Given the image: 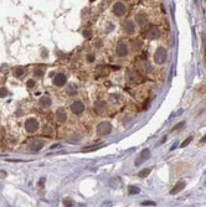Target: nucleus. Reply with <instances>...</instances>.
<instances>
[{
  "mask_svg": "<svg viewBox=\"0 0 206 207\" xmlns=\"http://www.w3.org/2000/svg\"><path fill=\"white\" fill-rule=\"evenodd\" d=\"M168 59V52L164 47H158L154 53V61L158 65H163Z\"/></svg>",
  "mask_w": 206,
  "mask_h": 207,
  "instance_id": "f257e3e1",
  "label": "nucleus"
},
{
  "mask_svg": "<svg viewBox=\"0 0 206 207\" xmlns=\"http://www.w3.org/2000/svg\"><path fill=\"white\" fill-rule=\"evenodd\" d=\"M112 131V124L109 122H102L97 127V133L100 135H108Z\"/></svg>",
  "mask_w": 206,
  "mask_h": 207,
  "instance_id": "f03ea898",
  "label": "nucleus"
},
{
  "mask_svg": "<svg viewBox=\"0 0 206 207\" xmlns=\"http://www.w3.org/2000/svg\"><path fill=\"white\" fill-rule=\"evenodd\" d=\"M129 52V48H128V44L126 41H119L118 45H117V55L119 57H124L128 55Z\"/></svg>",
  "mask_w": 206,
  "mask_h": 207,
  "instance_id": "7ed1b4c3",
  "label": "nucleus"
},
{
  "mask_svg": "<svg viewBox=\"0 0 206 207\" xmlns=\"http://www.w3.org/2000/svg\"><path fill=\"white\" fill-rule=\"evenodd\" d=\"M126 78L129 83H139L142 81V76L135 71H128L126 74Z\"/></svg>",
  "mask_w": 206,
  "mask_h": 207,
  "instance_id": "20e7f679",
  "label": "nucleus"
},
{
  "mask_svg": "<svg viewBox=\"0 0 206 207\" xmlns=\"http://www.w3.org/2000/svg\"><path fill=\"white\" fill-rule=\"evenodd\" d=\"M38 128H39V123L34 118H30L25 122V129L29 133H34V131L38 130Z\"/></svg>",
  "mask_w": 206,
  "mask_h": 207,
  "instance_id": "39448f33",
  "label": "nucleus"
},
{
  "mask_svg": "<svg viewBox=\"0 0 206 207\" xmlns=\"http://www.w3.org/2000/svg\"><path fill=\"white\" fill-rule=\"evenodd\" d=\"M126 5L123 3H121V1H118V3H116L113 5V14L116 15V16H123L126 14Z\"/></svg>",
  "mask_w": 206,
  "mask_h": 207,
  "instance_id": "423d86ee",
  "label": "nucleus"
},
{
  "mask_svg": "<svg viewBox=\"0 0 206 207\" xmlns=\"http://www.w3.org/2000/svg\"><path fill=\"white\" fill-rule=\"evenodd\" d=\"M44 146V142L42 140H40V139H35V140H31L30 143H29V149H30L31 151H39L41 150Z\"/></svg>",
  "mask_w": 206,
  "mask_h": 207,
  "instance_id": "0eeeda50",
  "label": "nucleus"
},
{
  "mask_svg": "<svg viewBox=\"0 0 206 207\" xmlns=\"http://www.w3.org/2000/svg\"><path fill=\"white\" fill-rule=\"evenodd\" d=\"M66 82H67V78L63 73H56L53 77V84L57 87H62L63 84H66Z\"/></svg>",
  "mask_w": 206,
  "mask_h": 207,
  "instance_id": "6e6552de",
  "label": "nucleus"
},
{
  "mask_svg": "<svg viewBox=\"0 0 206 207\" xmlns=\"http://www.w3.org/2000/svg\"><path fill=\"white\" fill-rule=\"evenodd\" d=\"M71 110H72V113H75V114H81L82 112L85 110V104L81 101L73 102L71 104Z\"/></svg>",
  "mask_w": 206,
  "mask_h": 207,
  "instance_id": "1a4fd4ad",
  "label": "nucleus"
},
{
  "mask_svg": "<svg viewBox=\"0 0 206 207\" xmlns=\"http://www.w3.org/2000/svg\"><path fill=\"white\" fill-rule=\"evenodd\" d=\"M159 36H160V30L156 26H151L149 30L147 31V37H148V39L155 40V39H158Z\"/></svg>",
  "mask_w": 206,
  "mask_h": 207,
  "instance_id": "9d476101",
  "label": "nucleus"
},
{
  "mask_svg": "<svg viewBox=\"0 0 206 207\" xmlns=\"http://www.w3.org/2000/svg\"><path fill=\"white\" fill-rule=\"evenodd\" d=\"M149 158H150V150L149 149H144L141 153V155H139V158L137 159V161H135V165H141L142 163H144V161L148 160Z\"/></svg>",
  "mask_w": 206,
  "mask_h": 207,
  "instance_id": "9b49d317",
  "label": "nucleus"
},
{
  "mask_svg": "<svg viewBox=\"0 0 206 207\" xmlns=\"http://www.w3.org/2000/svg\"><path fill=\"white\" fill-rule=\"evenodd\" d=\"M138 68L141 69V72L143 73H149L151 71V66L148 61H141L138 62Z\"/></svg>",
  "mask_w": 206,
  "mask_h": 207,
  "instance_id": "f8f14e48",
  "label": "nucleus"
},
{
  "mask_svg": "<svg viewBox=\"0 0 206 207\" xmlns=\"http://www.w3.org/2000/svg\"><path fill=\"white\" fill-rule=\"evenodd\" d=\"M56 119L59 123H65L66 119H67V114H66V110L63 108H60L56 112Z\"/></svg>",
  "mask_w": 206,
  "mask_h": 207,
  "instance_id": "ddd939ff",
  "label": "nucleus"
},
{
  "mask_svg": "<svg viewBox=\"0 0 206 207\" xmlns=\"http://www.w3.org/2000/svg\"><path fill=\"white\" fill-rule=\"evenodd\" d=\"M123 29H124V31L127 32V34H134V31H135L134 22L128 20V21H126L124 24H123Z\"/></svg>",
  "mask_w": 206,
  "mask_h": 207,
  "instance_id": "4468645a",
  "label": "nucleus"
},
{
  "mask_svg": "<svg viewBox=\"0 0 206 207\" xmlns=\"http://www.w3.org/2000/svg\"><path fill=\"white\" fill-rule=\"evenodd\" d=\"M184 187H185V181H183V180H181V181H179V182L176 184V185L174 186V187L171 189L170 193H171V195H176V193H178V192L183 191V189H184Z\"/></svg>",
  "mask_w": 206,
  "mask_h": 207,
  "instance_id": "2eb2a0df",
  "label": "nucleus"
},
{
  "mask_svg": "<svg viewBox=\"0 0 206 207\" xmlns=\"http://www.w3.org/2000/svg\"><path fill=\"white\" fill-rule=\"evenodd\" d=\"M94 110H96L98 114H102L103 112L106 110V103L102 101H97L94 103Z\"/></svg>",
  "mask_w": 206,
  "mask_h": 207,
  "instance_id": "dca6fc26",
  "label": "nucleus"
},
{
  "mask_svg": "<svg viewBox=\"0 0 206 207\" xmlns=\"http://www.w3.org/2000/svg\"><path fill=\"white\" fill-rule=\"evenodd\" d=\"M40 106L44 107V108H48L51 106V98L47 96H44L40 98Z\"/></svg>",
  "mask_w": 206,
  "mask_h": 207,
  "instance_id": "f3484780",
  "label": "nucleus"
},
{
  "mask_svg": "<svg viewBox=\"0 0 206 207\" xmlns=\"http://www.w3.org/2000/svg\"><path fill=\"white\" fill-rule=\"evenodd\" d=\"M135 22H138L141 26H144L147 22H148V19H147V16L145 15H143V14H137V16H135Z\"/></svg>",
  "mask_w": 206,
  "mask_h": 207,
  "instance_id": "a211bd4d",
  "label": "nucleus"
},
{
  "mask_svg": "<svg viewBox=\"0 0 206 207\" xmlns=\"http://www.w3.org/2000/svg\"><path fill=\"white\" fill-rule=\"evenodd\" d=\"M25 67H23V66H16V67L13 68V73H14V76L16 77H20V76H23L24 73H25Z\"/></svg>",
  "mask_w": 206,
  "mask_h": 207,
  "instance_id": "6ab92c4d",
  "label": "nucleus"
},
{
  "mask_svg": "<svg viewBox=\"0 0 206 207\" xmlns=\"http://www.w3.org/2000/svg\"><path fill=\"white\" fill-rule=\"evenodd\" d=\"M66 92H67L68 96H75V94L77 93V86L73 84V83L68 84V86H67V89H66Z\"/></svg>",
  "mask_w": 206,
  "mask_h": 207,
  "instance_id": "aec40b11",
  "label": "nucleus"
},
{
  "mask_svg": "<svg viewBox=\"0 0 206 207\" xmlns=\"http://www.w3.org/2000/svg\"><path fill=\"white\" fill-rule=\"evenodd\" d=\"M111 101H112V103H119L123 101V97L119 94H113V96H111Z\"/></svg>",
  "mask_w": 206,
  "mask_h": 207,
  "instance_id": "412c9836",
  "label": "nucleus"
},
{
  "mask_svg": "<svg viewBox=\"0 0 206 207\" xmlns=\"http://www.w3.org/2000/svg\"><path fill=\"white\" fill-rule=\"evenodd\" d=\"M128 191H129L130 195H137V193H139V191H141V189L137 187V186H129Z\"/></svg>",
  "mask_w": 206,
  "mask_h": 207,
  "instance_id": "4be33fe9",
  "label": "nucleus"
},
{
  "mask_svg": "<svg viewBox=\"0 0 206 207\" xmlns=\"http://www.w3.org/2000/svg\"><path fill=\"white\" fill-rule=\"evenodd\" d=\"M102 148V145H93V146H86L82 149V151H91V150H97V149Z\"/></svg>",
  "mask_w": 206,
  "mask_h": 207,
  "instance_id": "5701e85b",
  "label": "nucleus"
},
{
  "mask_svg": "<svg viewBox=\"0 0 206 207\" xmlns=\"http://www.w3.org/2000/svg\"><path fill=\"white\" fill-rule=\"evenodd\" d=\"M63 204H65L66 207H73V206H75V204H73V201L71 200V198H65Z\"/></svg>",
  "mask_w": 206,
  "mask_h": 207,
  "instance_id": "b1692460",
  "label": "nucleus"
},
{
  "mask_svg": "<svg viewBox=\"0 0 206 207\" xmlns=\"http://www.w3.org/2000/svg\"><path fill=\"white\" fill-rule=\"evenodd\" d=\"M8 94H9L8 93V89L5 87H1V88H0V98H5Z\"/></svg>",
  "mask_w": 206,
  "mask_h": 207,
  "instance_id": "393cba45",
  "label": "nucleus"
},
{
  "mask_svg": "<svg viewBox=\"0 0 206 207\" xmlns=\"http://www.w3.org/2000/svg\"><path fill=\"white\" fill-rule=\"evenodd\" d=\"M191 140H192V136H189V138H186V139H185L183 143H181V145H180V146H181V148H185V146H188L189 144H190V142H191Z\"/></svg>",
  "mask_w": 206,
  "mask_h": 207,
  "instance_id": "a878e982",
  "label": "nucleus"
},
{
  "mask_svg": "<svg viewBox=\"0 0 206 207\" xmlns=\"http://www.w3.org/2000/svg\"><path fill=\"white\" fill-rule=\"evenodd\" d=\"M150 174V169H144V170H142L141 172H139V176L141 177H145V176H148Z\"/></svg>",
  "mask_w": 206,
  "mask_h": 207,
  "instance_id": "bb28decb",
  "label": "nucleus"
},
{
  "mask_svg": "<svg viewBox=\"0 0 206 207\" xmlns=\"http://www.w3.org/2000/svg\"><path fill=\"white\" fill-rule=\"evenodd\" d=\"M184 124H185V122H180L179 124H176V125H175L174 128H173V129H171V131H175V130H178V129H180V128H181V127H184Z\"/></svg>",
  "mask_w": 206,
  "mask_h": 207,
  "instance_id": "cd10ccee",
  "label": "nucleus"
},
{
  "mask_svg": "<svg viewBox=\"0 0 206 207\" xmlns=\"http://www.w3.org/2000/svg\"><path fill=\"white\" fill-rule=\"evenodd\" d=\"M26 86H27V88H32V87L35 86V81H34V80H29L27 83H26Z\"/></svg>",
  "mask_w": 206,
  "mask_h": 207,
  "instance_id": "c85d7f7f",
  "label": "nucleus"
},
{
  "mask_svg": "<svg viewBox=\"0 0 206 207\" xmlns=\"http://www.w3.org/2000/svg\"><path fill=\"white\" fill-rule=\"evenodd\" d=\"M44 74V69H41V68H38L35 71V76H38V77H41Z\"/></svg>",
  "mask_w": 206,
  "mask_h": 207,
  "instance_id": "c756f323",
  "label": "nucleus"
},
{
  "mask_svg": "<svg viewBox=\"0 0 206 207\" xmlns=\"http://www.w3.org/2000/svg\"><path fill=\"white\" fill-rule=\"evenodd\" d=\"M155 204L153 201H143L142 202V206H154Z\"/></svg>",
  "mask_w": 206,
  "mask_h": 207,
  "instance_id": "7c9ffc66",
  "label": "nucleus"
},
{
  "mask_svg": "<svg viewBox=\"0 0 206 207\" xmlns=\"http://www.w3.org/2000/svg\"><path fill=\"white\" fill-rule=\"evenodd\" d=\"M94 61V55L93 53H88L87 55V62H93Z\"/></svg>",
  "mask_w": 206,
  "mask_h": 207,
  "instance_id": "2f4dec72",
  "label": "nucleus"
},
{
  "mask_svg": "<svg viewBox=\"0 0 206 207\" xmlns=\"http://www.w3.org/2000/svg\"><path fill=\"white\" fill-rule=\"evenodd\" d=\"M204 37V55H205V63H206V37Z\"/></svg>",
  "mask_w": 206,
  "mask_h": 207,
  "instance_id": "473e14b6",
  "label": "nucleus"
},
{
  "mask_svg": "<svg viewBox=\"0 0 206 207\" xmlns=\"http://www.w3.org/2000/svg\"><path fill=\"white\" fill-rule=\"evenodd\" d=\"M83 35H85L86 37H89V36H91V34H89V31H83Z\"/></svg>",
  "mask_w": 206,
  "mask_h": 207,
  "instance_id": "72a5a7b5",
  "label": "nucleus"
},
{
  "mask_svg": "<svg viewBox=\"0 0 206 207\" xmlns=\"http://www.w3.org/2000/svg\"><path fill=\"white\" fill-rule=\"evenodd\" d=\"M201 142H203V143H205V142H206V135H205V136H203V138H201Z\"/></svg>",
  "mask_w": 206,
  "mask_h": 207,
  "instance_id": "f704fd0d",
  "label": "nucleus"
},
{
  "mask_svg": "<svg viewBox=\"0 0 206 207\" xmlns=\"http://www.w3.org/2000/svg\"><path fill=\"white\" fill-rule=\"evenodd\" d=\"M3 131H4V129H3V128H1V127H0V135H1V134H3Z\"/></svg>",
  "mask_w": 206,
  "mask_h": 207,
  "instance_id": "c9c22d12",
  "label": "nucleus"
}]
</instances>
